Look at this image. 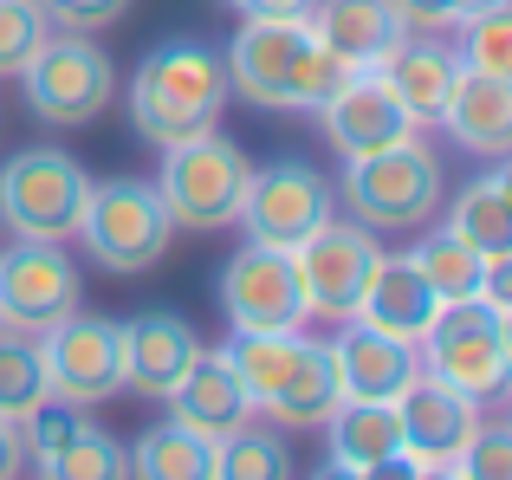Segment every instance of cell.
Wrapping results in <instances>:
<instances>
[{
  "instance_id": "obj_42",
  "label": "cell",
  "mask_w": 512,
  "mask_h": 480,
  "mask_svg": "<svg viewBox=\"0 0 512 480\" xmlns=\"http://www.w3.org/2000/svg\"><path fill=\"white\" fill-rule=\"evenodd\" d=\"M480 7H500V0H454V13H461V20H467V13H480Z\"/></svg>"
},
{
  "instance_id": "obj_4",
  "label": "cell",
  "mask_w": 512,
  "mask_h": 480,
  "mask_svg": "<svg viewBox=\"0 0 512 480\" xmlns=\"http://www.w3.org/2000/svg\"><path fill=\"white\" fill-rule=\"evenodd\" d=\"M441 195H448V163H441L435 143H422V130H415L409 143H396V150L344 163V182H338L344 215L363 221L370 234L428 228V221L441 215Z\"/></svg>"
},
{
  "instance_id": "obj_20",
  "label": "cell",
  "mask_w": 512,
  "mask_h": 480,
  "mask_svg": "<svg viewBox=\"0 0 512 480\" xmlns=\"http://www.w3.org/2000/svg\"><path fill=\"white\" fill-rule=\"evenodd\" d=\"M163 403H169V422H182V429L201 435V442H221V435H234L240 422H253V396L240 390V377L227 370L221 351H201L195 364H188V377L175 383Z\"/></svg>"
},
{
  "instance_id": "obj_31",
  "label": "cell",
  "mask_w": 512,
  "mask_h": 480,
  "mask_svg": "<svg viewBox=\"0 0 512 480\" xmlns=\"http://www.w3.org/2000/svg\"><path fill=\"white\" fill-rule=\"evenodd\" d=\"M448 39L454 59H461V72H480V78H512V7L500 0V7H480L467 13V20H454Z\"/></svg>"
},
{
  "instance_id": "obj_9",
  "label": "cell",
  "mask_w": 512,
  "mask_h": 480,
  "mask_svg": "<svg viewBox=\"0 0 512 480\" xmlns=\"http://www.w3.org/2000/svg\"><path fill=\"white\" fill-rule=\"evenodd\" d=\"M26 111L52 130H85L104 117V104L117 98V65L98 46V33H52L33 52V65L20 72Z\"/></svg>"
},
{
  "instance_id": "obj_30",
  "label": "cell",
  "mask_w": 512,
  "mask_h": 480,
  "mask_svg": "<svg viewBox=\"0 0 512 480\" xmlns=\"http://www.w3.org/2000/svg\"><path fill=\"white\" fill-rule=\"evenodd\" d=\"M46 396H52V383H46L39 338L0 325V422H13V429H20V422L46 403Z\"/></svg>"
},
{
  "instance_id": "obj_16",
  "label": "cell",
  "mask_w": 512,
  "mask_h": 480,
  "mask_svg": "<svg viewBox=\"0 0 512 480\" xmlns=\"http://www.w3.org/2000/svg\"><path fill=\"white\" fill-rule=\"evenodd\" d=\"M318 130H325V143L344 156V163H357V156H376V150L409 143L422 124H415V117L402 111L370 72H357L344 91H331V98L318 104Z\"/></svg>"
},
{
  "instance_id": "obj_10",
  "label": "cell",
  "mask_w": 512,
  "mask_h": 480,
  "mask_svg": "<svg viewBox=\"0 0 512 480\" xmlns=\"http://www.w3.org/2000/svg\"><path fill=\"white\" fill-rule=\"evenodd\" d=\"M331 215H338V189L325 182V169L305 163V156H279V163H266V169L247 176L234 228H247V240H260V247H286L292 253L318 221H331Z\"/></svg>"
},
{
  "instance_id": "obj_17",
  "label": "cell",
  "mask_w": 512,
  "mask_h": 480,
  "mask_svg": "<svg viewBox=\"0 0 512 480\" xmlns=\"http://www.w3.org/2000/svg\"><path fill=\"white\" fill-rule=\"evenodd\" d=\"M487 403L448 390L435 377H415L409 390L396 396V422H402V455L409 461H461V448L474 442Z\"/></svg>"
},
{
  "instance_id": "obj_34",
  "label": "cell",
  "mask_w": 512,
  "mask_h": 480,
  "mask_svg": "<svg viewBox=\"0 0 512 480\" xmlns=\"http://www.w3.org/2000/svg\"><path fill=\"white\" fill-rule=\"evenodd\" d=\"M85 422V409L78 403H65V396H46V403L33 409V416L20 422V442H26V461H39V455H52V448L65 442V435Z\"/></svg>"
},
{
  "instance_id": "obj_24",
  "label": "cell",
  "mask_w": 512,
  "mask_h": 480,
  "mask_svg": "<svg viewBox=\"0 0 512 480\" xmlns=\"http://www.w3.org/2000/svg\"><path fill=\"white\" fill-rule=\"evenodd\" d=\"M441 208H448V234H461L474 253H487V260L512 253V169L506 163L480 169L474 182L441 195Z\"/></svg>"
},
{
  "instance_id": "obj_35",
  "label": "cell",
  "mask_w": 512,
  "mask_h": 480,
  "mask_svg": "<svg viewBox=\"0 0 512 480\" xmlns=\"http://www.w3.org/2000/svg\"><path fill=\"white\" fill-rule=\"evenodd\" d=\"M52 20V33H104L130 13V0H39Z\"/></svg>"
},
{
  "instance_id": "obj_22",
  "label": "cell",
  "mask_w": 512,
  "mask_h": 480,
  "mask_svg": "<svg viewBox=\"0 0 512 480\" xmlns=\"http://www.w3.org/2000/svg\"><path fill=\"white\" fill-rule=\"evenodd\" d=\"M305 26H312V39L325 52H338L350 72H370V65L383 59L402 33H409L402 13L389 7V0H312Z\"/></svg>"
},
{
  "instance_id": "obj_29",
  "label": "cell",
  "mask_w": 512,
  "mask_h": 480,
  "mask_svg": "<svg viewBox=\"0 0 512 480\" xmlns=\"http://www.w3.org/2000/svg\"><path fill=\"white\" fill-rule=\"evenodd\" d=\"M292 448L286 429H266V422H240L234 435L214 442V480H292Z\"/></svg>"
},
{
  "instance_id": "obj_15",
  "label": "cell",
  "mask_w": 512,
  "mask_h": 480,
  "mask_svg": "<svg viewBox=\"0 0 512 480\" xmlns=\"http://www.w3.org/2000/svg\"><path fill=\"white\" fill-rule=\"evenodd\" d=\"M201 357V338L182 312H130L117 318V364H124V390L163 403L175 383L188 377V364Z\"/></svg>"
},
{
  "instance_id": "obj_14",
  "label": "cell",
  "mask_w": 512,
  "mask_h": 480,
  "mask_svg": "<svg viewBox=\"0 0 512 480\" xmlns=\"http://www.w3.org/2000/svg\"><path fill=\"white\" fill-rule=\"evenodd\" d=\"M39 357H46L52 396L78 409H98L124 390V364H117V318L104 312H65L52 331H39Z\"/></svg>"
},
{
  "instance_id": "obj_26",
  "label": "cell",
  "mask_w": 512,
  "mask_h": 480,
  "mask_svg": "<svg viewBox=\"0 0 512 480\" xmlns=\"http://www.w3.org/2000/svg\"><path fill=\"white\" fill-rule=\"evenodd\" d=\"M130 455V480H214V442L188 435L182 422H150Z\"/></svg>"
},
{
  "instance_id": "obj_23",
  "label": "cell",
  "mask_w": 512,
  "mask_h": 480,
  "mask_svg": "<svg viewBox=\"0 0 512 480\" xmlns=\"http://www.w3.org/2000/svg\"><path fill=\"white\" fill-rule=\"evenodd\" d=\"M461 150L474 156H506L512 150V78H480V72H461L435 117Z\"/></svg>"
},
{
  "instance_id": "obj_39",
  "label": "cell",
  "mask_w": 512,
  "mask_h": 480,
  "mask_svg": "<svg viewBox=\"0 0 512 480\" xmlns=\"http://www.w3.org/2000/svg\"><path fill=\"white\" fill-rule=\"evenodd\" d=\"M312 480H370V474H363V468H344V461H318V468H312Z\"/></svg>"
},
{
  "instance_id": "obj_2",
  "label": "cell",
  "mask_w": 512,
  "mask_h": 480,
  "mask_svg": "<svg viewBox=\"0 0 512 480\" xmlns=\"http://www.w3.org/2000/svg\"><path fill=\"white\" fill-rule=\"evenodd\" d=\"M227 370L240 390L253 396V416L273 429H325L338 409V370H331V344L299 331H227L221 344Z\"/></svg>"
},
{
  "instance_id": "obj_1",
  "label": "cell",
  "mask_w": 512,
  "mask_h": 480,
  "mask_svg": "<svg viewBox=\"0 0 512 480\" xmlns=\"http://www.w3.org/2000/svg\"><path fill=\"white\" fill-rule=\"evenodd\" d=\"M227 91L260 111H318L331 91H344L350 65L325 52L305 20H240V33L221 52Z\"/></svg>"
},
{
  "instance_id": "obj_13",
  "label": "cell",
  "mask_w": 512,
  "mask_h": 480,
  "mask_svg": "<svg viewBox=\"0 0 512 480\" xmlns=\"http://www.w3.org/2000/svg\"><path fill=\"white\" fill-rule=\"evenodd\" d=\"M214 292H221V312L234 331H299L305 318V286H299V266H292L286 247H260V240H247L240 253H227L221 279H214Z\"/></svg>"
},
{
  "instance_id": "obj_19",
  "label": "cell",
  "mask_w": 512,
  "mask_h": 480,
  "mask_svg": "<svg viewBox=\"0 0 512 480\" xmlns=\"http://www.w3.org/2000/svg\"><path fill=\"white\" fill-rule=\"evenodd\" d=\"M370 78L415 117V124H435L448 91H454V78H461V59H454L448 39H409L402 33L396 46L370 65Z\"/></svg>"
},
{
  "instance_id": "obj_21",
  "label": "cell",
  "mask_w": 512,
  "mask_h": 480,
  "mask_svg": "<svg viewBox=\"0 0 512 480\" xmlns=\"http://www.w3.org/2000/svg\"><path fill=\"white\" fill-rule=\"evenodd\" d=\"M441 299L428 292V279L409 266V253H383L357 299V325L383 331V338H402V344H422V331L435 325Z\"/></svg>"
},
{
  "instance_id": "obj_40",
  "label": "cell",
  "mask_w": 512,
  "mask_h": 480,
  "mask_svg": "<svg viewBox=\"0 0 512 480\" xmlns=\"http://www.w3.org/2000/svg\"><path fill=\"white\" fill-rule=\"evenodd\" d=\"M415 480H467L454 461H415Z\"/></svg>"
},
{
  "instance_id": "obj_11",
  "label": "cell",
  "mask_w": 512,
  "mask_h": 480,
  "mask_svg": "<svg viewBox=\"0 0 512 480\" xmlns=\"http://www.w3.org/2000/svg\"><path fill=\"white\" fill-rule=\"evenodd\" d=\"M376 260H383V247H376V234L363 228V221H350V215L318 221V228L292 247V266H299V286H305V312L331 318V325H350Z\"/></svg>"
},
{
  "instance_id": "obj_6",
  "label": "cell",
  "mask_w": 512,
  "mask_h": 480,
  "mask_svg": "<svg viewBox=\"0 0 512 480\" xmlns=\"http://www.w3.org/2000/svg\"><path fill=\"white\" fill-rule=\"evenodd\" d=\"M422 357V377L448 383V390L474 396V403H493L506 390V370H512V312L474 299H454L435 312V325L422 331L415 344Z\"/></svg>"
},
{
  "instance_id": "obj_32",
  "label": "cell",
  "mask_w": 512,
  "mask_h": 480,
  "mask_svg": "<svg viewBox=\"0 0 512 480\" xmlns=\"http://www.w3.org/2000/svg\"><path fill=\"white\" fill-rule=\"evenodd\" d=\"M46 39H52V20L39 0H0V78H20Z\"/></svg>"
},
{
  "instance_id": "obj_7",
  "label": "cell",
  "mask_w": 512,
  "mask_h": 480,
  "mask_svg": "<svg viewBox=\"0 0 512 480\" xmlns=\"http://www.w3.org/2000/svg\"><path fill=\"white\" fill-rule=\"evenodd\" d=\"M247 150L227 143L221 130H201L188 143H169L163 169H156V195H163L169 221L188 234H221L240 221V195H247Z\"/></svg>"
},
{
  "instance_id": "obj_41",
  "label": "cell",
  "mask_w": 512,
  "mask_h": 480,
  "mask_svg": "<svg viewBox=\"0 0 512 480\" xmlns=\"http://www.w3.org/2000/svg\"><path fill=\"white\" fill-rule=\"evenodd\" d=\"M370 480H415V461L396 455V461H383V468H370Z\"/></svg>"
},
{
  "instance_id": "obj_8",
  "label": "cell",
  "mask_w": 512,
  "mask_h": 480,
  "mask_svg": "<svg viewBox=\"0 0 512 480\" xmlns=\"http://www.w3.org/2000/svg\"><path fill=\"white\" fill-rule=\"evenodd\" d=\"M91 176L72 150L59 143H33V150H13L0 163V228L13 240H72L78 215H85Z\"/></svg>"
},
{
  "instance_id": "obj_33",
  "label": "cell",
  "mask_w": 512,
  "mask_h": 480,
  "mask_svg": "<svg viewBox=\"0 0 512 480\" xmlns=\"http://www.w3.org/2000/svg\"><path fill=\"white\" fill-rule=\"evenodd\" d=\"M454 468H461L467 480H512V429H506V422H493V416H480L474 442L461 448Z\"/></svg>"
},
{
  "instance_id": "obj_25",
  "label": "cell",
  "mask_w": 512,
  "mask_h": 480,
  "mask_svg": "<svg viewBox=\"0 0 512 480\" xmlns=\"http://www.w3.org/2000/svg\"><path fill=\"white\" fill-rule=\"evenodd\" d=\"M325 442H331V461L344 468H383V461L402 455V422H396V403H363V396H338V409L325 416Z\"/></svg>"
},
{
  "instance_id": "obj_28",
  "label": "cell",
  "mask_w": 512,
  "mask_h": 480,
  "mask_svg": "<svg viewBox=\"0 0 512 480\" xmlns=\"http://www.w3.org/2000/svg\"><path fill=\"white\" fill-rule=\"evenodd\" d=\"M39 480H130V455L111 429L85 416L52 455H39Z\"/></svg>"
},
{
  "instance_id": "obj_37",
  "label": "cell",
  "mask_w": 512,
  "mask_h": 480,
  "mask_svg": "<svg viewBox=\"0 0 512 480\" xmlns=\"http://www.w3.org/2000/svg\"><path fill=\"white\" fill-rule=\"evenodd\" d=\"M240 20H305L312 0H227Z\"/></svg>"
},
{
  "instance_id": "obj_36",
  "label": "cell",
  "mask_w": 512,
  "mask_h": 480,
  "mask_svg": "<svg viewBox=\"0 0 512 480\" xmlns=\"http://www.w3.org/2000/svg\"><path fill=\"white\" fill-rule=\"evenodd\" d=\"M389 7L402 13V26H409V33H454V20H461V13H454V0H389Z\"/></svg>"
},
{
  "instance_id": "obj_12",
  "label": "cell",
  "mask_w": 512,
  "mask_h": 480,
  "mask_svg": "<svg viewBox=\"0 0 512 480\" xmlns=\"http://www.w3.org/2000/svg\"><path fill=\"white\" fill-rule=\"evenodd\" d=\"M85 305V273L59 240H13L0 247V325L7 331H52L65 312Z\"/></svg>"
},
{
  "instance_id": "obj_3",
  "label": "cell",
  "mask_w": 512,
  "mask_h": 480,
  "mask_svg": "<svg viewBox=\"0 0 512 480\" xmlns=\"http://www.w3.org/2000/svg\"><path fill=\"white\" fill-rule=\"evenodd\" d=\"M130 130H137L150 150H169V143H188L201 130H221L227 111V65L214 46L201 39H163L150 59L130 78Z\"/></svg>"
},
{
  "instance_id": "obj_5",
  "label": "cell",
  "mask_w": 512,
  "mask_h": 480,
  "mask_svg": "<svg viewBox=\"0 0 512 480\" xmlns=\"http://www.w3.org/2000/svg\"><path fill=\"white\" fill-rule=\"evenodd\" d=\"M78 247L117 279H137L150 266L169 260L175 247V221L156 195V182L143 176H111V182H91L85 195V215H78Z\"/></svg>"
},
{
  "instance_id": "obj_18",
  "label": "cell",
  "mask_w": 512,
  "mask_h": 480,
  "mask_svg": "<svg viewBox=\"0 0 512 480\" xmlns=\"http://www.w3.org/2000/svg\"><path fill=\"white\" fill-rule=\"evenodd\" d=\"M331 370H338V396L396 403V396L422 377V357H415V344L383 338V331L350 318V325H338V338H331Z\"/></svg>"
},
{
  "instance_id": "obj_38",
  "label": "cell",
  "mask_w": 512,
  "mask_h": 480,
  "mask_svg": "<svg viewBox=\"0 0 512 480\" xmlns=\"http://www.w3.org/2000/svg\"><path fill=\"white\" fill-rule=\"evenodd\" d=\"M26 474V442L13 422H0V480H20Z\"/></svg>"
},
{
  "instance_id": "obj_27",
  "label": "cell",
  "mask_w": 512,
  "mask_h": 480,
  "mask_svg": "<svg viewBox=\"0 0 512 480\" xmlns=\"http://www.w3.org/2000/svg\"><path fill=\"white\" fill-rule=\"evenodd\" d=\"M409 266L428 279V292H435L441 305L474 299L480 279H487V253H474L461 234H448V228H435V234L415 240V247H409Z\"/></svg>"
}]
</instances>
